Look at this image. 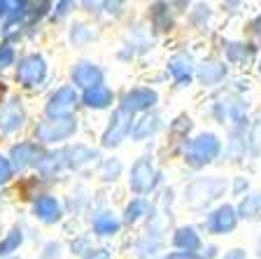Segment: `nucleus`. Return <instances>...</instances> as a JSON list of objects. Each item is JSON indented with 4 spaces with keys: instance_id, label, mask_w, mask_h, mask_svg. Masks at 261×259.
I'll list each match as a JSON object with an SVG mask.
<instances>
[{
    "instance_id": "nucleus-2",
    "label": "nucleus",
    "mask_w": 261,
    "mask_h": 259,
    "mask_svg": "<svg viewBox=\"0 0 261 259\" xmlns=\"http://www.w3.org/2000/svg\"><path fill=\"white\" fill-rule=\"evenodd\" d=\"M222 192H224V182H222V180H198V182H194L189 187L187 196H189V203L191 205H201V203H205V201L219 196Z\"/></svg>"
},
{
    "instance_id": "nucleus-7",
    "label": "nucleus",
    "mask_w": 261,
    "mask_h": 259,
    "mask_svg": "<svg viewBox=\"0 0 261 259\" xmlns=\"http://www.w3.org/2000/svg\"><path fill=\"white\" fill-rule=\"evenodd\" d=\"M23 124V110L19 101L7 103L5 108L0 110V129L3 131H14Z\"/></svg>"
},
{
    "instance_id": "nucleus-23",
    "label": "nucleus",
    "mask_w": 261,
    "mask_h": 259,
    "mask_svg": "<svg viewBox=\"0 0 261 259\" xmlns=\"http://www.w3.org/2000/svg\"><path fill=\"white\" fill-rule=\"evenodd\" d=\"M10 173H12V168H10V163H7V159L0 157V182H5V180L10 178Z\"/></svg>"
},
{
    "instance_id": "nucleus-11",
    "label": "nucleus",
    "mask_w": 261,
    "mask_h": 259,
    "mask_svg": "<svg viewBox=\"0 0 261 259\" xmlns=\"http://www.w3.org/2000/svg\"><path fill=\"white\" fill-rule=\"evenodd\" d=\"M126 117H128L126 110H119V112H117V117H114V122H112V129H110L108 135H105V145H117V143L121 140V135H124L126 129H128Z\"/></svg>"
},
{
    "instance_id": "nucleus-26",
    "label": "nucleus",
    "mask_w": 261,
    "mask_h": 259,
    "mask_svg": "<svg viewBox=\"0 0 261 259\" xmlns=\"http://www.w3.org/2000/svg\"><path fill=\"white\" fill-rule=\"evenodd\" d=\"M224 259H245V252L243 250H233V252H228Z\"/></svg>"
},
{
    "instance_id": "nucleus-19",
    "label": "nucleus",
    "mask_w": 261,
    "mask_h": 259,
    "mask_svg": "<svg viewBox=\"0 0 261 259\" xmlns=\"http://www.w3.org/2000/svg\"><path fill=\"white\" fill-rule=\"evenodd\" d=\"M240 213H243V215H259L261 213V196H250V199L240 205Z\"/></svg>"
},
{
    "instance_id": "nucleus-16",
    "label": "nucleus",
    "mask_w": 261,
    "mask_h": 259,
    "mask_svg": "<svg viewBox=\"0 0 261 259\" xmlns=\"http://www.w3.org/2000/svg\"><path fill=\"white\" fill-rule=\"evenodd\" d=\"M93 227H96L98 233H114L117 229H119V222L114 220L110 213H103L100 217H96V222H93Z\"/></svg>"
},
{
    "instance_id": "nucleus-9",
    "label": "nucleus",
    "mask_w": 261,
    "mask_h": 259,
    "mask_svg": "<svg viewBox=\"0 0 261 259\" xmlns=\"http://www.w3.org/2000/svg\"><path fill=\"white\" fill-rule=\"evenodd\" d=\"M233 227H236V215H233V210H231L228 205L219 208L217 213H212V217H210V229H212L215 233L231 231Z\"/></svg>"
},
{
    "instance_id": "nucleus-6",
    "label": "nucleus",
    "mask_w": 261,
    "mask_h": 259,
    "mask_svg": "<svg viewBox=\"0 0 261 259\" xmlns=\"http://www.w3.org/2000/svg\"><path fill=\"white\" fill-rule=\"evenodd\" d=\"M154 168L149 166V161H138L136 166H133V173H130V184H133V189H138V192H147V189L154 184Z\"/></svg>"
},
{
    "instance_id": "nucleus-22",
    "label": "nucleus",
    "mask_w": 261,
    "mask_h": 259,
    "mask_svg": "<svg viewBox=\"0 0 261 259\" xmlns=\"http://www.w3.org/2000/svg\"><path fill=\"white\" fill-rule=\"evenodd\" d=\"M142 213H145V203H142V201H136V203L128 205V210H126V220L133 222V220H138Z\"/></svg>"
},
{
    "instance_id": "nucleus-1",
    "label": "nucleus",
    "mask_w": 261,
    "mask_h": 259,
    "mask_svg": "<svg viewBox=\"0 0 261 259\" xmlns=\"http://www.w3.org/2000/svg\"><path fill=\"white\" fill-rule=\"evenodd\" d=\"M217 152H219L217 138H215V135H201V138H196L189 145V150H187V161H189L191 166H201V163L215 159Z\"/></svg>"
},
{
    "instance_id": "nucleus-3",
    "label": "nucleus",
    "mask_w": 261,
    "mask_h": 259,
    "mask_svg": "<svg viewBox=\"0 0 261 259\" xmlns=\"http://www.w3.org/2000/svg\"><path fill=\"white\" fill-rule=\"evenodd\" d=\"M72 131H75V122L72 119H54V122H44L38 129V135H40V140L54 143V140L65 138V135H70Z\"/></svg>"
},
{
    "instance_id": "nucleus-15",
    "label": "nucleus",
    "mask_w": 261,
    "mask_h": 259,
    "mask_svg": "<svg viewBox=\"0 0 261 259\" xmlns=\"http://www.w3.org/2000/svg\"><path fill=\"white\" fill-rule=\"evenodd\" d=\"M175 245L187 248V252H191V250L198 248V236H196L191 229H179V231L175 233Z\"/></svg>"
},
{
    "instance_id": "nucleus-21",
    "label": "nucleus",
    "mask_w": 261,
    "mask_h": 259,
    "mask_svg": "<svg viewBox=\"0 0 261 259\" xmlns=\"http://www.w3.org/2000/svg\"><path fill=\"white\" fill-rule=\"evenodd\" d=\"M156 122H159L156 117H147V119H142V122H140V126H138V129H136V138H142V135L152 133V131L156 129Z\"/></svg>"
},
{
    "instance_id": "nucleus-18",
    "label": "nucleus",
    "mask_w": 261,
    "mask_h": 259,
    "mask_svg": "<svg viewBox=\"0 0 261 259\" xmlns=\"http://www.w3.org/2000/svg\"><path fill=\"white\" fill-rule=\"evenodd\" d=\"M19 245H21V233H19V231H12L10 236H7L5 241L0 243V254H10L12 250H16Z\"/></svg>"
},
{
    "instance_id": "nucleus-17",
    "label": "nucleus",
    "mask_w": 261,
    "mask_h": 259,
    "mask_svg": "<svg viewBox=\"0 0 261 259\" xmlns=\"http://www.w3.org/2000/svg\"><path fill=\"white\" fill-rule=\"evenodd\" d=\"M170 70H173L177 82H185V80H189V75H191V65L187 59H175L173 63H170Z\"/></svg>"
},
{
    "instance_id": "nucleus-4",
    "label": "nucleus",
    "mask_w": 261,
    "mask_h": 259,
    "mask_svg": "<svg viewBox=\"0 0 261 259\" xmlns=\"http://www.w3.org/2000/svg\"><path fill=\"white\" fill-rule=\"evenodd\" d=\"M75 101H77L75 89L65 86V89H61V91H56L54 96H51V101H49V105H47V112L51 114V117H61V114L70 112Z\"/></svg>"
},
{
    "instance_id": "nucleus-5",
    "label": "nucleus",
    "mask_w": 261,
    "mask_h": 259,
    "mask_svg": "<svg viewBox=\"0 0 261 259\" xmlns=\"http://www.w3.org/2000/svg\"><path fill=\"white\" fill-rule=\"evenodd\" d=\"M44 77V61L40 56H28L21 65H19V80L23 84H38Z\"/></svg>"
},
{
    "instance_id": "nucleus-28",
    "label": "nucleus",
    "mask_w": 261,
    "mask_h": 259,
    "mask_svg": "<svg viewBox=\"0 0 261 259\" xmlns=\"http://www.w3.org/2000/svg\"><path fill=\"white\" fill-rule=\"evenodd\" d=\"M3 91H5V89H3V84H0V96H3Z\"/></svg>"
},
{
    "instance_id": "nucleus-27",
    "label": "nucleus",
    "mask_w": 261,
    "mask_h": 259,
    "mask_svg": "<svg viewBox=\"0 0 261 259\" xmlns=\"http://www.w3.org/2000/svg\"><path fill=\"white\" fill-rule=\"evenodd\" d=\"M91 259H108V254H105V252H96Z\"/></svg>"
},
{
    "instance_id": "nucleus-10",
    "label": "nucleus",
    "mask_w": 261,
    "mask_h": 259,
    "mask_svg": "<svg viewBox=\"0 0 261 259\" xmlns=\"http://www.w3.org/2000/svg\"><path fill=\"white\" fill-rule=\"evenodd\" d=\"M72 77H75L77 84L87 86V89H93V86H98L100 73H98V68H93V65H89V63H80L75 68V73H72Z\"/></svg>"
},
{
    "instance_id": "nucleus-13",
    "label": "nucleus",
    "mask_w": 261,
    "mask_h": 259,
    "mask_svg": "<svg viewBox=\"0 0 261 259\" xmlns=\"http://www.w3.org/2000/svg\"><path fill=\"white\" fill-rule=\"evenodd\" d=\"M38 150L33 145H19L12 150V159H14V166L16 168H26L28 163H33L35 159H38Z\"/></svg>"
},
{
    "instance_id": "nucleus-24",
    "label": "nucleus",
    "mask_w": 261,
    "mask_h": 259,
    "mask_svg": "<svg viewBox=\"0 0 261 259\" xmlns=\"http://www.w3.org/2000/svg\"><path fill=\"white\" fill-rule=\"evenodd\" d=\"M12 56H14V54H12V49H10V47H3V52H0V68L10 63Z\"/></svg>"
},
{
    "instance_id": "nucleus-20",
    "label": "nucleus",
    "mask_w": 261,
    "mask_h": 259,
    "mask_svg": "<svg viewBox=\"0 0 261 259\" xmlns=\"http://www.w3.org/2000/svg\"><path fill=\"white\" fill-rule=\"evenodd\" d=\"M222 65H217V63H207V65H203V70H201V77H203V82H215L219 75H222Z\"/></svg>"
},
{
    "instance_id": "nucleus-14",
    "label": "nucleus",
    "mask_w": 261,
    "mask_h": 259,
    "mask_svg": "<svg viewBox=\"0 0 261 259\" xmlns=\"http://www.w3.org/2000/svg\"><path fill=\"white\" fill-rule=\"evenodd\" d=\"M35 213H38V217L51 222L59 217V203H56V199H51V196H42V199L38 201V205H35Z\"/></svg>"
},
{
    "instance_id": "nucleus-25",
    "label": "nucleus",
    "mask_w": 261,
    "mask_h": 259,
    "mask_svg": "<svg viewBox=\"0 0 261 259\" xmlns=\"http://www.w3.org/2000/svg\"><path fill=\"white\" fill-rule=\"evenodd\" d=\"M168 259H201V257H196V254H191V252H175V254H170Z\"/></svg>"
},
{
    "instance_id": "nucleus-12",
    "label": "nucleus",
    "mask_w": 261,
    "mask_h": 259,
    "mask_svg": "<svg viewBox=\"0 0 261 259\" xmlns=\"http://www.w3.org/2000/svg\"><path fill=\"white\" fill-rule=\"evenodd\" d=\"M84 101H87V105H91V108H105L110 101H112V93H110L108 86H93V89H89L87 93H84Z\"/></svg>"
},
{
    "instance_id": "nucleus-8",
    "label": "nucleus",
    "mask_w": 261,
    "mask_h": 259,
    "mask_svg": "<svg viewBox=\"0 0 261 259\" xmlns=\"http://www.w3.org/2000/svg\"><path fill=\"white\" fill-rule=\"evenodd\" d=\"M156 101V93L149 91V89H138V91H130L124 98V110L126 112H136V110L149 108L152 103Z\"/></svg>"
}]
</instances>
